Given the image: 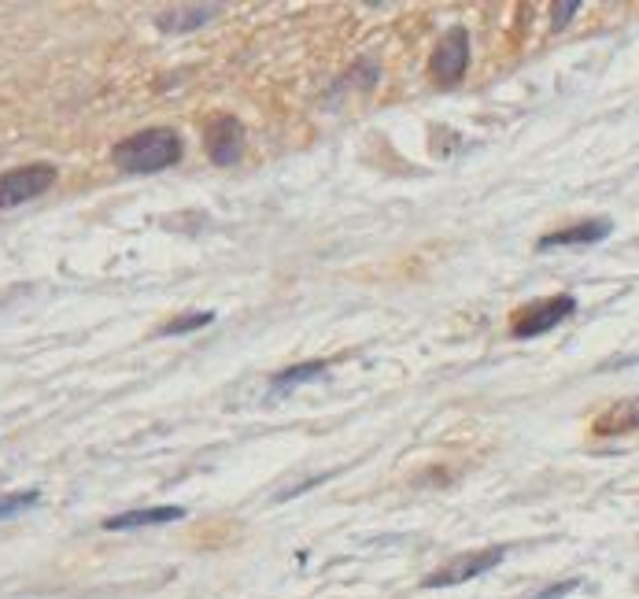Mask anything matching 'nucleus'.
<instances>
[{"label": "nucleus", "instance_id": "nucleus-1", "mask_svg": "<svg viewBox=\"0 0 639 599\" xmlns=\"http://www.w3.org/2000/svg\"><path fill=\"white\" fill-rule=\"evenodd\" d=\"M185 152L181 137L167 126H152V130H141V134L126 137L111 148V159L115 167H122L126 174H156L174 167Z\"/></svg>", "mask_w": 639, "mask_h": 599}, {"label": "nucleus", "instance_id": "nucleus-2", "mask_svg": "<svg viewBox=\"0 0 639 599\" xmlns=\"http://www.w3.org/2000/svg\"><path fill=\"white\" fill-rule=\"evenodd\" d=\"M569 315H577V300L569 293H558V296H547V300H532V304L518 307L514 315H510V333L514 337H543V333H551L558 322H566Z\"/></svg>", "mask_w": 639, "mask_h": 599}, {"label": "nucleus", "instance_id": "nucleus-3", "mask_svg": "<svg viewBox=\"0 0 639 599\" xmlns=\"http://www.w3.org/2000/svg\"><path fill=\"white\" fill-rule=\"evenodd\" d=\"M52 185H56V167L52 163H26V167L0 174V211L19 208L26 200L49 193Z\"/></svg>", "mask_w": 639, "mask_h": 599}, {"label": "nucleus", "instance_id": "nucleus-4", "mask_svg": "<svg viewBox=\"0 0 639 599\" xmlns=\"http://www.w3.org/2000/svg\"><path fill=\"white\" fill-rule=\"evenodd\" d=\"M507 559V551L503 548H484V551H466V555H455L451 563H444L440 570H433V574L425 577L422 585L425 588H451V585H466V581H473V577L488 574V570H495V566Z\"/></svg>", "mask_w": 639, "mask_h": 599}, {"label": "nucleus", "instance_id": "nucleus-5", "mask_svg": "<svg viewBox=\"0 0 639 599\" xmlns=\"http://www.w3.org/2000/svg\"><path fill=\"white\" fill-rule=\"evenodd\" d=\"M207 156L215 167H233L244 156V126L233 115H215L207 123Z\"/></svg>", "mask_w": 639, "mask_h": 599}, {"label": "nucleus", "instance_id": "nucleus-6", "mask_svg": "<svg viewBox=\"0 0 639 599\" xmlns=\"http://www.w3.org/2000/svg\"><path fill=\"white\" fill-rule=\"evenodd\" d=\"M470 67V30L466 26H451L433 52V74L444 82H459Z\"/></svg>", "mask_w": 639, "mask_h": 599}, {"label": "nucleus", "instance_id": "nucleus-7", "mask_svg": "<svg viewBox=\"0 0 639 599\" xmlns=\"http://www.w3.org/2000/svg\"><path fill=\"white\" fill-rule=\"evenodd\" d=\"M614 233V222L610 219H588V222H573L566 230L543 233L540 237V252L547 248H573V245H599Z\"/></svg>", "mask_w": 639, "mask_h": 599}, {"label": "nucleus", "instance_id": "nucleus-8", "mask_svg": "<svg viewBox=\"0 0 639 599\" xmlns=\"http://www.w3.org/2000/svg\"><path fill=\"white\" fill-rule=\"evenodd\" d=\"M639 429V396L636 400H621V404L606 407L603 415L591 422V433L595 437H621V433H632Z\"/></svg>", "mask_w": 639, "mask_h": 599}, {"label": "nucleus", "instance_id": "nucleus-9", "mask_svg": "<svg viewBox=\"0 0 639 599\" xmlns=\"http://www.w3.org/2000/svg\"><path fill=\"white\" fill-rule=\"evenodd\" d=\"M185 518V507H145V511H126L115 514L104 522L108 533H119V529H145V526H167V522H178Z\"/></svg>", "mask_w": 639, "mask_h": 599}, {"label": "nucleus", "instance_id": "nucleus-10", "mask_svg": "<svg viewBox=\"0 0 639 599\" xmlns=\"http://www.w3.org/2000/svg\"><path fill=\"white\" fill-rule=\"evenodd\" d=\"M215 15V4H193V8H178V12L170 15H159L156 26L159 30H167V34H185V30H196V26H204L207 19Z\"/></svg>", "mask_w": 639, "mask_h": 599}, {"label": "nucleus", "instance_id": "nucleus-11", "mask_svg": "<svg viewBox=\"0 0 639 599\" xmlns=\"http://www.w3.org/2000/svg\"><path fill=\"white\" fill-rule=\"evenodd\" d=\"M326 370H329L326 363H300V367L281 370L278 378H274V392H289V389H296V385H303V381L322 378Z\"/></svg>", "mask_w": 639, "mask_h": 599}, {"label": "nucleus", "instance_id": "nucleus-12", "mask_svg": "<svg viewBox=\"0 0 639 599\" xmlns=\"http://www.w3.org/2000/svg\"><path fill=\"white\" fill-rule=\"evenodd\" d=\"M211 322H215V311H189V315L170 318L167 326H159V333H163V337H181V333L204 330V326H211Z\"/></svg>", "mask_w": 639, "mask_h": 599}, {"label": "nucleus", "instance_id": "nucleus-13", "mask_svg": "<svg viewBox=\"0 0 639 599\" xmlns=\"http://www.w3.org/2000/svg\"><path fill=\"white\" fill-rule=\"evenodd\" d=\"M37 503V492H15V496H0V518H12V514L26 511Z\"/></svg>", "mask_w": 639, "mask_h": 599}, {"label": "nucleus", "instance_id": "nucleus-14", "mask_svg": "<svg viewBox=\"0 0 639 599\" xmlns=\"http://www.w3.org/2000/svg\"><path fill=\"white\" fill-rule=\"evenodd\" d=\"M580 581H566V585H551L547 592H540V596H532V599H558V596H569L573 588H577Z\"/></svg>", "mask_w": 639, "mask_h": 599}, {"label": "nucleus", "instance_id": "nucleus-15", "mask_svg": "<svg viewBox=\"0 0 639 599\" xmlns=\"http://www.w3.org/2000/svg\"><path fill=\"white\" fill-rule=\"evenodd\" d=\"M580 12V0H569V4H562V8H555V26H566L569 15Z\"/></svg>", "mask_w": 639, "mask_h": 599}]
</instances>
